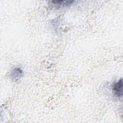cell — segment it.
Masks as SVG:
<instances>
[{
	"label": "cell",
	"instance_id": "cell-1",
	"mask_svg": "<svg viewBox=\"0 0 123 123\" xmlns=\"http://www.w3.org/2000/svg\"><path fill=\"white\" fill-rule=\"evenodd\" d=\"M123 79L121 78L116 82L113 83L112 85V92L114 96L117 98H120L123 96Z\"/></svg>",
	"mask_w": 123,
	"mask_h": 123
},
{
	"label": "cell",
	"instance_id": "cell-2",
	"mask_svg": "<svg viewBox=\"0 0 123 123\" xmlns=\"http://www.w3.org/2000/svg\"><path fill=\"white\" fill-rule=\"evenodd\" d=\"M23 73V71L20 67H15L11 71L10 77L12 80L16 81L22 77Z\"/></svg>",
	"mask_w": 123,
	"mask_h": 123
},
{
	"label": "cell",
	"instance_id": "cell-3",
	"mask_svg": "<svg viewBox=\"0 0 123 123\" xmlns=\"http://www.w3.org/2000/svg\"><path fill=\"white\" fill-rule=\"evenodd\" d=\"M74 2V0H54L50 1L51 4L56 8H62L69 6L72 5Z\"/></svg>",
	"mask_w": 123,
	"mask_h": 123
}]
</instances>
